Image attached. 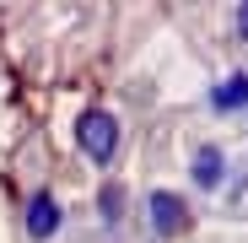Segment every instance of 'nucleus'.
Returning a JSON list of instances; mask_svg holds the SVG:
<instances>
[{"label": "nucleus", "mask_w": 248, "mask_h": 243, "mask_svg": "<svg viewBox=\"0 0 248 243\" xmlns=\"http://www.w3.org/2000/svg\"><path fill=\"white\" fill-rule=\"evenodd\" d=\"M76 141H81V151H87V162L108 168L113 151H119V119L108 108H87V113L76 119Z\"/></svg>", "instance_id": "f257e3e1"}, {"label": "nucleus", "mask_w": 248, "mask_h": 243, "mask_svg": "<svg viewBox=\"0 0 248 243\" xmlns=\"http://www.w3.org/2000/svg\"><path fill=\"white\" fill-rule=\"evenodd\" d=\"M151 227H156L162 238H178V232L189 227L184 200H178V194H168V189H156V194H151Z\"/></svg>", "instance_id": "7ed1b4c3"}, {"label": "nucleus", "mask_w": 248, "mask_h": 243, "mask_svg": "<svg viewBox=\"0 0 248 243\" xmlns=\"http://www.w3.org/2000/svg\"><path fill=\"white\" fill-rule=\"evenodd\" d=\"M103 216H119V189H103Z\"/></svg>", "instance_id": "423d86ee"}, {"label": "nucleus", "mask_w": 248, "mask_h": 243, "mask_svg": "<svg viewBox=\"0 0 248 243\" xmlns=\"http://www.w3.org/2000/svg\"><path fill=\"white\" fill-rule=\"evenodd\" d=\"M243 103H248V70H237V76H227L221 87L211 92V108H216V113H237Z\"/></svg>", "instance_id": "20e7f679"}, {"label": "nucleus", "mask_w": 248, "mask_h": 243, "mask_svg": "<svg viewBox=\"0 0 248 243\" xmlns=\"http://www.w3.org/2000/svg\"><path fill=\"white\" fill-rule=\"evenodd\" d=\"M60 222H65L60 200H54L49 189H38V194L27 200V232H32V238H54V232H60Z\"/></svg>", "instance_id": "f03ea898"}, {"label": "nucleus", "mask_w": 248, "mask_h": 243, "mask_svg": "<svg viewBox=\"0 0 248 243\" xmlns=\"http://www.w3.org/2000/svg\"><path fill=\"white\" fill-rule=\"evenodd\" d=\"M237 38H248V0L237 6Z\"/></svg>", "instance_id": "0eeeda50"}, {"label": "nucleus", "mask_w": 248, "mask_h": 243, "mask_svg": "<svg viewBox=\"0 0 248 243\" xmlns=\"http://www.w3.org/2000/svg\"><path fill=\"white\" fill-rule=\"evenodd\" d=\"M221 173H227L221 151H216V146H200V151H194V184H200V189H216Z\"/></svg>", "instance_id": "39448f33"}]
</instances>
